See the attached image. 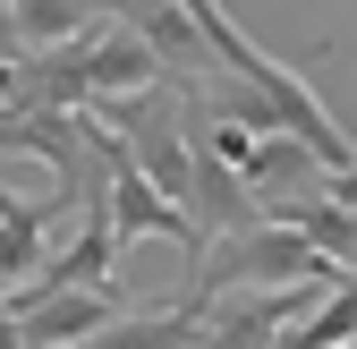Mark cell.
I'll return each mask as SVG.
<instances>
[{
  "mask_svg": "<svg viewBox=\"0 0 357 349\" xmlns=\"http://www.w3.org/2000/svg\"><path fill=\"white\" fill-rule=\"evenodd\" d=\"M188 17H196V34L213 43V60L230 68L238 85H255V94L273 103V119L289 128V137H306V154H315L324 170H340V162L357 154V145H349V128H340V119H332V111L315 103V85H306L298 68H281V60L264 52L255 34H238V26H230V9H221V0H188Z\"/></svg>",
  "mask_w": 357,
  "mask_h": 349,
  "instance_id": "6da1fadb",
  "label": "cell"
},
{
  "mask_svg": "<svg viewBox=\"0 0 357 349\" xmlns=\"http://www.w3.org/2000/svg\"><path fill=\"white\" fill-rule=\"evenodd\" d=\"M9 298V315H17V341L26 349H68L85 332H102L111 315H128V298L102 281V290H68V281H17V290H0Z\"/></svg>",
  "mask_w": 357,
  "mask_h": 349,
  "instance_id": "7a4b0ae2",
  "label": "cell"
},
{
  "mask_svg": "<svg viewBox=\"0 0 357 349\" xmlns=\"http://www.w3.org/2000/svg\"><path fill=\"white\" fill-rule=\"evenodd\" d=\"M324 179H332V170L306 154V137H289V128H264V137L247 145V162H238V188L255 205V222L273 205H289V196H324Z\"/></svg>",
  "mask_w": 357,
  "mask_h": 349,
  "instance_id": "3957f363",
  "label": "cell"
},
{
  "mask_svg": "<svg viewBox=\"0 0 357 349\" xmlns=\"http://www.w3.org/2000/svg\"><path fill=\"white\" fill-rule=\"evenodd\" d=\"M52 222H60V213H52V196H0V281H26V273H43V255H52Z\"/></svg>",
  "mask_w": 357,
  "mask_h": 349,
  "instance_id": "277c9868",
  "label": "cell"
},
{
  "mask_svg": "<svg viewBox=\"0 0 357 349\" xmlns=\"http://www.w3.org/2000/svg\"><path fill=\"white\" fill-rule=\"evenodd\" d=\"M68 349H196V315L188 307H162V315H111L102 332H85V341H68Z\"/></svg>",
  "mask_w": 357,
  "mask_h": 349,
  "instance_id": "5b68a950",
  "label": "cell"
},
{
  "mask_svg": "<svg viewBox=\"0 0 357 349\" xmlns=\"http://www.w3.org/2000/svg\"><path fill=\"white\" fill-rule=\"evenodd\" d=\"M102 9H111V0H9V34H17V52H43V43L85 34Z\"/></svg>",
  "mask_w": 357,
  "mask_h": 349,
  "instance_id": "8992f818",
  "label": "cell"
},
{
  "mask_svg": "<svg viewBox=\"0 0 357 349\" xmlns=\"http://www.w3.org/2000/svg\"><path fill=\"white\" fill-rule=\"evenodd\" d=\"M324 196H332V205H357V154H349L332 179H324Z\"/></svg>",
  "mask_w": 357,
  "mask_h": 349,
  "instance_id": "52a82bcc",
  "label": "cell"
},
{
  "mask_svg": "<svg viewBox=\"0 0 357 349\" xmlns=\"http://www.w3.org/2000/svg\"><path fill=\"white\" fill-rule=\"evenodd\" d=\"M0 349H26V341H17V315H9V298H0Z\"/></svg>",
  "mask_w": 357,
  "mask_h": 349,
  "instance_id": "ba28073f",
  "label": "cell"
},
{
  "mask_svg": "<svg viewBox=\"0 0 357 349\" xmlns=\"http://www.w3.org/2000/svg\"><path fill=\"white\" fill-rule=\"evenodd\" d=\"M0 60H17V34H9V0H0Z\"/></svg>",
  "mask_w": 357,
  "mask_h": 349,
  "instance_id": "9c48e42d",
  "label": "cell"
},
{
  "mask_svg": "<svg viewBox=\"0 0 357 349\" xmlns=\"http://www.w3.org/2000/svg\"><path fill=\"white\" fill-rule=\"evenodd\" d=\"M0 111H9V60H0Z\"/></svg>",
  "mask_w": 357,
  "mask_h": 349,
  "instance_id": "30bf717a",
  "label": "cell"
},
{
  "mask_svg": "<svg viewBox=\"0 0 357 349\" xmlns=\"http://www.w3.org/2000/svg\"><path fill=\"white\" fill-rule=\"evenodd\" d=\"M340 349H357V341H340Z\"/></svg>",
  "mask_w": 357,
  "mask_h": 349,
  "instance_id": "8fae6325",
  "label": "cell"
},
{
  "mask_svg": "<svg viewBox=\"0 0 357 349\" xmlns=\"http://www.w3.org/2000/svg\"><path fill=\"white\" fill-rule=\"evenodd\" d=\"M0 196H9V188H0Z\"/></svg>",
  "mask_w": 357,
  "mask_h": 349,
  "instance_id": "7c38bea8",
  "label": "cell"
}]
</instances>
